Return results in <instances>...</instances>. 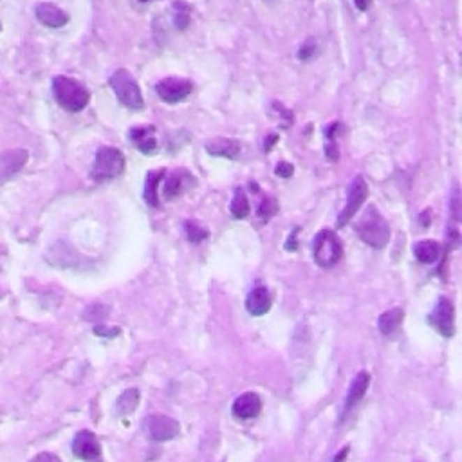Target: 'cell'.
<instances>
[{
    "mask_svg": "<svg viewBox=\"0 0 462 462\" xmlns=\"http://www.w3.org/2000/svg\"><path fill=\"white\" fill-rule=\"evenodd\" d=\"M356 233L366 246L374 249H383L390 242V226L375 206H368L356 223Z\"/></svg>",
    "mask_w": 462,
    "mask_h": 462,
    "instance_id": "1",
    "label": "cell"
},
{
    "mask_svg": "<svg viewBox=\"0 0 462 462\" xmlns=\"http://www.w3.org/2000/svg\"><path fill=\"white\" fill-rule=\"evenodd\" d=\"M52 94L58 105L67 112H80L91 101L89 89L78 80L69 78V76H57L52 80Z\"/></svg>",
    "mask_w": 462,
    "mask_h": 462,
    "instance_id": "2",
    "label": "cell"
},
{
    "mask_svg": "<svg viewBox=\"0 0 462 462\" xmlns=\"http://www.w3.org/2000/svg\"><path fill=\"white\" fill-rule=\"evenodd\" d=\"M314 262L323 269H331L343 258V242L332 230H322L313 240Z\"/></svg>",
    "mask_w": 462,
    "mask_h": 462,
    "instance_id": "3",
    "label": "cell"
},
{
    "mask_svg": "<svg viewBox=\"0 0 462 462\" xmlns=\"http://www.w3.org/2000/svg\"><path fill=\"white\" fill-rule=\"evenodd\" d=\"M109 85L112 87L114 94H116V98L119 100V103L125 105L127 109L141 110L144 107L140 83L135 82V78L127 69L114 70L109 78Z\"/></svg>",
    "mask_w": 462,
    "mask_h": 462,
    "instance_id": "4",
    "label": "cell"
},
{
    "mask_svg": "<svg viewBox=\"0 0 462 462\" xmlns=\"http://www.w3.org/2000/svg\"><path fill=\"white\" fill-rule=\"evenodd\" d=\"M125 170V156L121 150L114 147H101L96 152V159L92 165L91 177L98 183L112 181L123 174Z\"/></svg>",
    "mask_w": 462,
    "mask_h": 462,
    "instance_id": "5",
    "label": "cell"
},
{
    "mask_svg": "<svg viewBox=\"0 0 462 462\" xmlns=\"http://www.w3.org/2000/svg\"><path fill=\"white\" fill-rule=\"evenodd\" d=\"M366 197H368V184H366L363 175H356L349 186L347 202H345L343 209L340 211V217H338V226H347V223H350V221L358 215L363 202L366 201Z\"/></svg>",
    "mask_w": 462,
    "mask_h": 462,
    "instance_id": "6",
    "label": "cell"
},
{
    "mask_svg": "<svg viewBox=\"0 0 462 462\" xmlns=\"http://www.w3.org/2000/svg\"><path fill=\"white\" fill-rule=\"evenodd\" d=\"M428 322L440 336L452 338L455 334V309L452 300L445 297L439 298L437 306L433 307V311L428 316Z\"/></svg>",
    "mask_w": 462,
    "mask_h": 462,
    "instance_id": "7",
    "label": "cell"
},
{
    "mask_svg": "<svg viewBox=\"0 0 462 462\" xmlns=\"http://www.w3.org/2000/svg\"><path fill=\"white\" fill-rule=\"evenodd\" d=\"M193 91V83L184 78H165L157 82L156 92L165 103H179Z\"/></svg>",
    "mask_w": 462,
    "mask_h": 462,
    "instance_id": "8",
    "label": "cell"
},
{
    "mask_svg": "<svg viewBox=\"0 0 462 462\" xmlns=\"http://www.w3.org/2000/svg\"><path fill=\"white\" fill-rule=\"evenodd\" d=\"M73 454L85 462H100V440H98V437L91 430H82L80 433H76L75 440H73Z\"/></svg>",
    "mask_w": 462,
    "mask_h": 462,
    "instance_id": "9",
    "label": "cell"
},
{
    "mask_svg": "<svg viewBox=\"0 0 462 462\" xmlns=\"http://www.w3.org/2000/svg\"><path fill=\"white\" fill-rule=\"evenodd\" d=\"M147 430H149L150 437H152L154 440L165 442V440H172L179 435L181 426L174 417L156 414L150 415L149 421H147Z\"/></svg>",
    "mask_w": 462,
    "mask_h": 462,
    "instance_id": "10",
    "label": "cell"
},
{
    "mask_svg": "<svg viewBox=\"0 0 462 462\" xmlns=\"http://www.w3.org/2000/svg\"><path fill=\"white\" fill-rule=\"evenodd\" d=\"M195 184L193 175L186 170H175L174 174H170L166 177L165 186H163V199L165 201H175L179 199L184 192L190 190V186Z\"/></svg>",
    "mask_w": 462,
    "mask_h": 462,
    "instance_id": "11",
    "label": "cell"
},
{
    "mask_svg": "<svg viewBox=\"0 0 462 462\" xmlns=\"http://www.w3.org/2000/svg\"><path fill=\"white\" fill-rule=\"evenodd\" d=\"M368 385H371V374L366 371H362L356 374V378L352 380L349 387V392L345 397L343 403V410H341V421H345V417L350 414V412L358 406V403L365 397L366 390H368Z\"/></svg>",
    "mask_w": 462,
    "mask_h": 462,
    "instance_id": "12",
    "label": "cell"
},
{
    "mask_svg": "<svg viewBox=\"0 0 462 462\" xmlns=\"http://www.w3.org/2000/svg\"><path fill=\"white\" fill-rule=\"evenodd\" d=\"M35 15L40 24H44L45 27H51V29H60V27H64L69 22V15L64 9L58 8V6L49 4V2L36 4Z\"/></svg>",
    "mask_w": 462,
    "mask_h": 462,
    "instance_id": "13",
    "label": "cell"
},
{
    "mask_svg": "<svg viewBox=\"0 0 462 462\" xmlns=\"http://www.w3.org/2000/svg\"><path fill=\"white\" fill-rule=\"evenodd\" d=\"M271 306H273V295L266 285L253 288L246 298V309L253 316H264V314L269 313Z\"/></svg>",
    "mask_w": 462,
    "mask_h": 462,
    "instance_id": "14",
    "label": "cell"
},
{
    "mask_svg": "<svg viewBox=\"0 0 462 462\" xmlns=\"http://www.w3.org/2000/svg\"><path fill=\"white\" fill-rule=\"evenodd\" d=\"M128 140L135 144V149L140 150V152L147 154H156L157 149H159V144H157L156 140V128L152 125H147V127H134L131 132H128Z\"/></svg>",
    "mask_w": 462,
    "mask_h": 462,
    "instance_id": "15",
    "label": "cell"
},
{
    "mask_svg": "<svg viewBox=\"0 0 462 462\" xmlns=\"http://www.w3.org/2000/svg\"><path fill=\"white\" fill-rule=\"evenodd\" d=\"M262 401L255 392H246L233 403V414L239 419H253L260 414Z\"/></svg>",
    "mask_w": 462,
    "mask_h": 462,
    "instance_id": "16",
    "label": "cell"
},
{
    "mask_svg": "<svg viewBox=\"0 0 462 462\" xmlns=\"http://www.w3.org/2000/svg\"><path fill=\"white\" fill-rule=\"evenodd\" d=\"M206 152L214 157H224V159H237L240 154V143L230 137H215L206 143Z\"/></svg>",
    "mask_w": 462,
    "mask_h": 462,
    "instance_id": "17",
    "label": "cell"
},
{
    "mask_svg": "<svg viewBox=\"0 0 462 462\" xmlns=\"http://www.w3.org/2000/svg\"><path fill=\"white\" fill-rule=\"evenodd\" d=\"M27 161V152L22 149L8 150L0 156V172L4 177H11V175L18 174L22 170L24 165Z\"/></svg>",
    "mask_w": 462,
    "mask_h": 462,
    "instance_id": "18",
    "label": "cell"
},
{
    "mask_svg": "<svg viewBox=\"0 0 462 462\" xmlns=\"http://www.w3.org/2000/svg\"><path fill=\"white\" fill-rule=\"evenodd\" d=\"M405 320V311L401 307H394L390 311H385L383 314L378 320V327L383 336H394L399 329H401V323Z\"/></svg>",
    "mask_w": 462,
    "mask_h": 462,
    "instance_id": "19",
    "label": "cell"
},
{
    "mask_svg": "<svg viewBox=\"0 0 462 462\" xmlns=\"http://www.w3.org/2000/svg\"><path fill=\"white\" fill-rule=\"evenodd\" d=\"M165 179V168L161 170H152L149 172L147 175V179H144V190H143V197L144 201L149 202L150 206H159V192H157V188H159V183Z\"/></svg>",
    "mask_w": 462,
    "mask_h": 462,
    "instance_id": "20",
    "label": "cell"
},
{
    "mask_svg": "<svg viewBox=\"0 0 462 462\" xmlns=\"http://www.w3.org/2000/svg\"><path fill=\"white\" fill-rule=\"evenodd\" d=\"M414 255L423 264H433L440 257V244L435 240H421L414 246Z\"/></svg>",
    "mask_w": 462,
    "mask_h": 462,
    "instance_id": "21",
    "label": "cell"
},
{
    "mask_svg": "<svg viewBox=\"0 0 462 462\" xmlns=\"http://www.w3.org/2000/svg\"><path fill=\"white\" fill-rule=\"evenodd\" d=\"M140 405V390L137 388H131L127 392H123L119 396L118 403H116V408H118L119 415H128L137 408Z\"/></svg>",
    "mask_w": 462,
    "mask_h": 462,
    "instance_id": "22",
    "label": "cell"
},
{
    "mask_svg": "<svg viewBox=\"0 0 462 462\" xmlns=\"http://www.w3.org/2000/svg\"><path fill=\"white\" fill-rule=\"evenodd\" d=\"M231 215L237 218V221H242L249 215V201L248 195H246L244 188H237L235 195H233V201L230 204Z\"/></svg>",
    "mask_w": 462,
    "mask_h": 462,
    "instance_id": "23",
    "label": "cell"
},
{
    "mask_svg": "<svg viewBox=\"0 0 462 462\" xmlns=\"http://www.w3.org/2000/svg\"><path fill=\"white\" fill-rule=\"evenodd\" d=\"M184 235H186V239L190 240V242L199 244V242H202V240L208 237V231H206L201 224H197L195 221H186V223H184Z\"/></svg>",
    "mask_w": 462,
    "mask_h": 462,
    "instance_id": "24",
    "label": "cell"
},
{
    "mask_svg": "<svg viewBox=\"0 0 462 462\" xmlns=\"http://www.w3.org/2000/svg\"><path fill=\"white\" fill-rule=\"evenodd\" d=\"M174 24L179 31H184L190 24V13H188V6L183 2H175L174 6Z\"/></svg>",
    "mask_w": 462,
    "mask_h": 462,
    "instance_id": "25",
    "label": "cell"
},
{
    "mask_svg": "<svg viewBox=\"0 0 462 462\" xmlns=\"http://www.w3.org/2000/svg\"><path fill=\"white\" fill-rule=\"evenodd\" d=\"M278 211V202L276 199H271V197H264V201L258 206V218H262L264 223H267L271 217H275V214Z\"/></svg>",
    "mask_w": 462,
    "mask_h": 462,
    "instance_id": "26",
    "label": "cell"
},
{
    "mask_svg": "<svg viewBox=\"0 0 462 462\" xmlns=\"http://www.w3.org/2000/svg\"><path fill=\"white\" fill-rule=\"evenodd\" d=\"M462 202H461V190H459V184L455 183L454 192H452V199H449V211H452V217H454L455 223H459L462 217Z\"/></svg>",
    "mask_w": 462,
    "mask_h": 462,
    "instance_id": "27",
    "label": "cell"
},
{
    "mask_svg": "<svg viewBox=\"0 0 462 462\" xmlns=\"http://www.w3.org/2000/svg\"><path fill=\"white\" fill-rule=\"evenodd\" d=\"M314 54H316V44H314L313 40L306 42V44L300 47V51H298V58H300L301 61L311 60V58H314Z\"/></svg>",
    "mask_w": 462,
    "mask_h": 462,
    "instance_id": "28",
    "label": "cell"
},
{
    "mask_svg": "<svg viewBox=\"0 0 462 462\" xmlns=\"http://www.w3.org/2000/svg\"><path fill=\"white\" fill-rule=\"evenodd\" d=\"M109 313V307H101V306H91L85 311V320H98L103 318L105 314Z\"/></svg>",
    "mask_w": 462,
    "mask_h": 462,
    "instance_id": "29",
    "label": "cell"
},
{
    "mask_svg": "<svg viewBox=\"0 0 462 462\" xmlns=\"http://www.w3.org/2000/svg\"><path fill=\"white\" fill-rule=\"evenodd\" d=\"M292 172H295V166L288 161H280L275 168V174L278 175V177H282V179H288V177H291Z\"/></svg>",
    "mask_w": 462,
    "mask_h": 462,
    "instance_id": "30",
    "label": "cell"
},
{
    "mask_svg": "<svg viewBox=\"0 0 462 462\" xmlns=\"http://www.w3.org/2000/svg\"><path fill=\"white\" fill-rule=\"evenodd\" d=\"M29 462H61V461L54 454H47V452H45V454H38L36 457H33Z\"/></svg>",
    "mask_w": 462,
    "mask_h": 462,
    "instance_id": "31",
    "label": "cell"
},
{
    "mask_svg": "<svg viewBox=\"0 0 462 462\" xmlns=\"http://www.w3.org/2000/svg\"><path fill=\"white\" fill-rule=\"evenodd\" d=\"M349 454H350L349 446H345L341 452H338V454H336V457L332 459V462H345V461H347V457H349Z\"/></svg>",
    "mask_w": 462,
    "mask_h": 462,
    "instance_id": "32",
    "label": "cell"
},
{
    "mask_svg": "<svg viewBox=\"0 0 462 462\" xmlns=\"http://www.w3.org/2000/svg\"><path fill=\"white\" fill-rule=\"evenodd\" d=\"M354 6H356L359 11H366V9L372 6V0H354Z\"/></svg>",
    "mask_w": 462,
    "mask_h": 462,
    "instance_id": "33",
    "label": "cell"
},
{
    "mask_svg": "<svg viewBox=\"0 0 462 462\" xmlns=\"http://www.w3.org/2000/svg\"><path fill=\"white\" fill-rule=\"evenodd\" d=\"M276 140H278V135H269V140H267V144H266V152H269L271 147H273V143H276Z\"/></svg>",
    "mask_w": 462,
    "mask_h": 462,
    "instance_id": "34",
    "label": "cell"
},
{
    "mask_svg": "<svg viewBox=\"0 0 462 462\" xmlns=\"http://www.w3.org/2000/svg\"><path fill=\"white\" fill-rule=\"evenodd\" d=\"M262 2H266V4H273V2H276V0H262Z\"/></svg>",
    "mask_w": 462,
    "mask_h": 462,
    "instance_id": "35",
    "label": "cell"
},
{
    "mask_svg": "<svg viewBox=\"0 0 462 462\" xmlns=\"http://www.w3.org/2000/svg\"><path fill=\"white\" fill-rule=\"evenodd\" d=\"M137 2H149V0H137Z\"/></svg>",
    "mask_w": 462,
    "mask_h": 462,
    "instance_id": "36",
    "label": "cell"
},
{
    "mask_svg": "<svg viewBox=\"0 0 462 462\" xmlns=\"http://www.w3.org/2000/svg\"><path fill=\"white\" fill-rule=\"evenodd\" d=\"M0 29H2V26H0Z\"/></svg>",
    "mask_w": 462,
    "mask_h": 462,
    "instance_id": "37",
    "label": "cell"
}]
</instances>
